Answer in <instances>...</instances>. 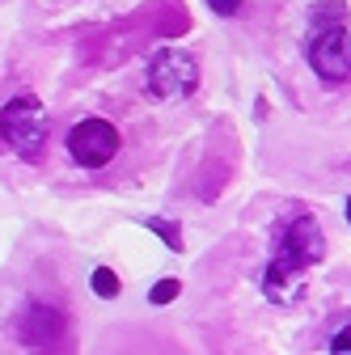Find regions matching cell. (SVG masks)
<instances>
[{
    "label": "cell",
    "instance_id": "cell-6",
    "mask_svg": "<svg viewBox=\"0 0 351 355\" xmlns=\"http://www.w3.org/2000/svg\"><path fill=\"white\" fill-rule=\"evenodd\" d=\"M309 68L322 80H330V85H339V80L351 76V34L343 26L318 30V38L309 42Z\"/></svg>",
    "mask_w": 351,
    "mask_h": 355
},
{
    "label": "cell",
    "instance_id": "cell-10",
    "mask_svg": "<svg viewBox=\"0 0 351 355\" xmlns=\"http://www.w3.org/2000/svg\"><path fill=\"white\" fill-rule=\"evenodd\" d=\"M330 355H351V322L334 330V338H330Z\"/></svg>",
    "mask_w": 351,
    "mask_h": 355
},
{
    "label": "cell",
    "instance_id": "cell-8",
    "mask_svg": "<svg viewBox=\"0 0 351 355\" xmlns=\"http://www.w3.org/2000/svg\"><path fill=\"white\" fill-rule=\"evenodd\" d=\"M144 225H148L153 233H161L169 250H182V233H178V229H173V225H165V220H157V216H148V220H144Z\"/></svg>",
    "mask_w": 351,
    "mask_h": 355
},
{
    "label": "cell",
    "instance_id": "cell-9",
    "mask_svg": "<svg viewBox=\"0 0 351 355\" xmlns=\"http://www.w3.org/2000/svg\"><path fill=\"white\" fill-rule=\"evenodd\" d=\"M178 292H182V279H173V275H169V279H161V284L148 292V300H153V304H169Z\"/></svg>",
    "mask_w": 351,
    "mask_h": 355
},
{
    "label": "cell",
    "instance_id": "cell-4",
    "mask_svg": "<svg viewBox=\"0 0 351 355\" xmlns=\"http://www.w3.org/2000/svg\"><path fill=\"white\" fill-rule=\"evenodd\" d=\"M68 153L80 169H102L119 153V131L106 119H80L68 131Z\"/></svg>",
    "mask_w": 351,
    "mask_h": 355
},
{
    "label": "cell",
    "instance_id": "cell-1",
    "mask_svg": "<svg viewBox=\"0 0 351 355\" xmlns=\"http://www.w3.org/2000/svg\"><path fill=\"white\" fill-rule=\"evenodd\" d=\"M322 229L314 225V216L305 211H292L275 225V258L267 266V275H262V292H267L275 304L292 300L296 296V279L309 271L314 262H322Z\"/></svg>",
    "mask_w": 351,
    "mask_h": 355
},
{
    "label": "cell",
    "instance_id": "cell-11",
    "mask_svg": "<svg viewBox=\"0 0 351 355\" xmlns=\"http://www.w3.org/2000/svg\"><path fill=\"white\" fill-rule=\"evenodd\" d=\"M207 5H212L216 13H221V17H233V13L241 9V0H207Z\"/></svg>",
    "mask_w": 351,
    "mask_h": 355
},
{
    "label": "cell",
    "instance_id": "cell-2",
    "mask_svg": "<svg viewBox=\"0 0 351 355\" xmlns=\"http://www.w3.org/2000/svg\"><path fill=\"white\" fill-rule=\"evenodd\" d=\"M47 114H42V106L34 98H17L9 102L5 110H0V136H5V144L22 157V161H38L42 148H47Z\"/></svg>",
    "mask_w": 351,
    "mask_h": 355
},
{
    "label": "cell",
    "instance_id": "cell-7",
    "mask_svg": "<svg viewBox=\"0 0 351 355\" xmlns=\"http://www.w3.org/2000/svg\"><path fill=\"white\" fill-rule=\"evenodd\" d=\"M89 284H94V292H98L102 300H114V296L123 292V284H119V275L110 271V266H98V271H94V279H89Z\"/></svg>",
    "mask_w": 351,
    "mask_h": 355
},
{
    "label": "cell",
    "instance_id": "cell-5",
    "mask_svg": "<svg viewBox=\"0 0 351 355\" xmlns=\"http://www.w3.org/2000/svg\"><path fill=\"white\" fill-rule=\"evenodd\" d=\"M195 80H199L195 60L182 55V51H173V47L157 51L153 64H148V94L153 98H182V94L195 89Z\"/></svg>",
    "mask_w": 351,
    "mask_h": 355
},
{
    "label": "cell",
    "instance_id": "cell-3",
    "mask_svg": "<svg viewBox=\"0 0 351 355\" xmlns=\"http://www.w3.org/2000/svg\"><path fill=\"white\" fill-rule=\"evenodd\" d=\"M13 334H17V343H22L26 351L47 355V351H55V347L68 343V318H64V309L34 300V304L22 309V318H17Z\"/></svg>",
    "mask_w": 351,
    "mask_h": 355
},
{
    "label": "cell",
    "instance_id": "cell-12",
    "mask_svg": "<svg viewBox=\"0 0 351 355\" xmlns=\"http://www.w3.org/2000/svg\"><path fill=\"white\" fill-rule=\"evenodd\" d=\"M347 220H351V199H347Z\"/></svg>",
    "mask_w": 351,
    "mask_h": 355
}]
</instances>
